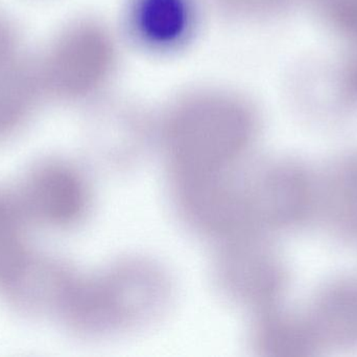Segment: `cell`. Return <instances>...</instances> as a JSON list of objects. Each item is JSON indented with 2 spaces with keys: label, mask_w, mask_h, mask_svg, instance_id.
<instances>
[{
  "label": "cell",
  "mask_w": 357,
  "mask_h": 357,
  "mask_svg": "<svg viewBox=\"0 0 357 357\" xmlns=\"http://www.w3.org/2000/svg\"><path fill=\"white\" fill-rule=\"evenodd\" d=\"M24 249L12 209L0 201V281L13 282L22 275Z\"/></svg>",
  "instance_id": "5"
},
{
  "label": "cell",
  "mask_w": 357,
  "mask_h": 357,
  "mask_svg": "<svg viewBox=\"0 0 357 357\" xmlns=\"http://www.w3.org/2000/svg\"><path fill=\"white\" fill-rule=\"evenodd\" d=\"M256 119L250 102L226 90L181 96L165 121V140L185 184L220 177L249 148Z\"/></svg>",
  "instance_id": "1"
},
{
  "label": "cell",
  "mask_w": 357,
  "mask_h": 357,
  "mask_svg": "<svg viewBox=\"0 0 357 357\" xmlns=\"http://www.w3.org/2000/svg\"><path fill=\"white\" fill-rule=\"evenodd\" d=\"M86 190L79 176L63 167L43 170L27 192L29 209L44 221L58 226L73 224L86 207Z\"/></svg>",
  "instance_id": "4"
},
{
  "label": "cell",
  "mask_w": 357,
  "mask_h": 357,
  "mask_svg": "<svg viewBox=\"0 0 357 357\" xmlns=\"http://www.w3.org/2000/svg\"><path fill=\"white\" fill-rule=\"evenodd\" d=\"M220 10L238 18H252L266 10L271 0H213Z\"/></svg>",
  "instance_id": "6"
},
{
  "label": "cell",
  "mask_w": 357,
  "mask_h": 357,
  "mask_svg": "<svg viewBox=\"0 0 357 357\" xmlns=\"http://www.w3.org/2000/svg\"><path fill=\"white\" fill-rule=\"evenodd\" d=\"M117 48L109 29L83 22L69 29L50 57L48 78L59 94L81 98L96 94L110 81Z\"/></svg>",
  "instance_id": "2"
},
{
  "label": "cell",
  "mask_w": 357,
  "mask_h": 357,
  "mask_svg": "<svg viewBox=\"0 0 357 357\" xmlns=\"http://www.w3.org/2000/svg\"><path fill=\"white\" fill-rule=\"evenodd\" d=\"M4 43H6V38L2 35L1 31H0V52H2V50L4 48Z\"/></svg>",
  "instance_id": "7"
},
{
  "label": "cell",
  "mask_w": 357,
  "mask_h": 357,
  "mask_svg": "<svg viewBox=\"0 0 357 357\" xmlns=\"http://www.w3.org/2000/svg\"><path fill=\"white\" fill-rule=\"evenodd\" d=\"M195 23L193 0H131L128 25L138 43L155 52L187 41Z\"/></svg>",
  "instance_id": "3"
}]
</instances>
